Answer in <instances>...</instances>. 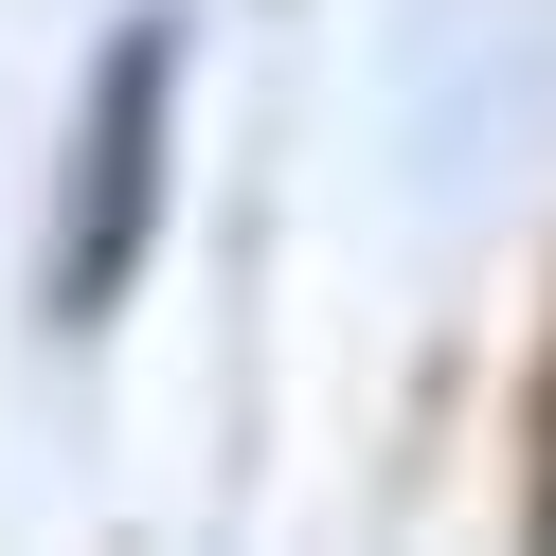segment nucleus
I'll return each mask as SVG.
<instances>
[{"label": "nucleus", "instance_id": "f257e3e1", "mask_svg": "<svg viewBox=\"0 0 556 556\" xmlns=\"http://www.w3.org/2000/svg\"><path fill=\"white\" fill-rule=\"evenodd\" d=\"M162 90H180V18H126L109 73H90V126H73V198H54V305H109L144 269V216H162Z\"/></svg>", "mask_w": 556, "mask_h": 556}]
</instances>
